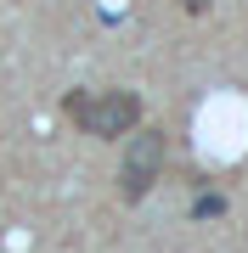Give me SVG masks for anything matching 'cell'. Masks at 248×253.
<instances>
[{
  "mask_svg": "<svg viewBox=\"0 0 248 253\" xmlns=\"http://www.w3.org/2000/svg\"><path fill=\"white\" fill-rule=\"evenodd\" d=\"M62 113L74 118L85 135L119 141V135H130V129L141 124V96L136 90H68Z\"/></svg>",
  "mask_w": 248,
  "mask_h": 253,
  "instance_id": "1",
  "label": "cell"
},
{
  "mask_svg": "<svg viewBox=\"0 0 248 253\" xmlns=\"http://www.w3.org/2000/svg\"><path fill=\"white\" fill-rule=\"evenodd\" d=\"M164 158H169V135H164V129H136V135L124 141L119 197H124V203H141L158 180H164Z\"/></svg>",
  "mask_w": 248,
  "mask_h": 253,
  "instance_id": "2",
  "label": "cell"
},
{
  "mask_svg": "<svg viewBox=\"0 0 248 253\" xmlns=\"http://www.w3.org/2000/svg\"><path fill=\"white\" fill-rule=\"evenodd\" d=\"M181 6H186V11L198 17V11H209V0H181Z\"/></svg>",
  "mask_w": 248,
  "mask_h": 253,
  "instance_id": "3",
  "label": "cell"
}]
</instances>
